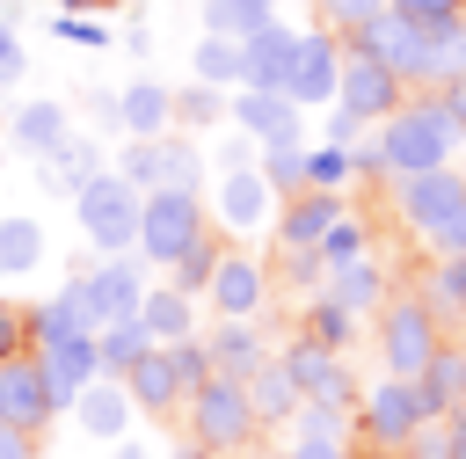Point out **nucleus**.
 Here are the masks:
<instances>
[{
    "label": "nucleus",
    "instance_id": "obj_1",
    "mask_svg": "<svg viewBox=\"0 0 466 459\" xmlns=\"http://www.w3.org/2000/svg\"><path fill=\"white\" fill-rule=\"evenodd\" d=\"M459 138H466V124L444 109V95L430 87V95H408L386 124H379V146L371 153H357V168H371V175H422V168H451V153H459Z\"/></svg>",
    "mask_w": 466,
    "mask_h": 459
},
{
    "label": "nucleus",
    "instance_id": "obj_2",
    "mask_svg": "<svg viewBox=\"0 0 466 459\" xmlns=\"http://www.w3.org/2000/svg\"><path fill=\"white\" fill-rule=\"evenodd\" d=\"M182 415H189V437H197L211 459L248 452V444L262 437V415H255V401H248V379H233V372H211V379L182 401Z\"/></svg>",
    "mask_w": 466,
    "mask_h": 459
},
{
    "label": "nucleus",
    "instance_id": "obj_3",
    "mask_svg": "<svg viewBox=\"0 0 466 459\" xmlns=\"http://www.w3.org/2000/svg\"><path fill=\"white\" fill-rule=\"evenodd\" d=\"M138 204H146V189H138L124 168H95V175L73 189L80 233H87L102 255H124V248H138Z\"/></svg>",
    "mask_w": 466,
    "mask_h": 459
},
{
    "label": "nucleus",
    "instance_id": "obj_4",
    "mask_svg": "<svg viewBox=\"0 0 466 459\" xmlns=\"http://www.w3.org/2000/svg\"><path fill=\"white\" fill-rule=\"evenodd\" d=\"M437 350H444V313L422 291H386V306H379V357H386V372L422 379Z\"/></svg>",
    "mask_w": 466,
    "mask_h": 459
},
{
    "label": "nucleus",
    "instance_id": "obj_5",
    "mask_svg": "<svg viewBox=\"0 0 466 459\" xmlns=\"http://www.w3.org/2000/svg\"><path fill=\"white\" fill-rule=\"evenodd\" d=\"M197 240H211V219H204V197L197 189H146L138 204V255L175 270Z\"/></svg>",
    "mask_w": 466,
    "mask_h": 459
},
{
    "label": "nucleus",
    "instance_id": "obj_6",
    "mask_svg": "<svg viewBox=\"0 0 466 459\" xmlns=\"http://www.w3.org/2000/svg\"><path fill=\"white\" fill-rule=\"evenodd\" d=\"M422 423H430L422 386L400 379V372H386V379H371V386L357 393V430H364V444H393V452H408V437H415Z\"/></svg>",
    "mask_w": 466,
    "mask_h": 459
},
{
    "label": "nucleus",
    "instance_id": "obj_7",
    "mask_svg": "<svg viewBox=\"0 0 466 459\" xmlns=\"http://www.w3.org/2000/svg\"><path fill=\"white\" fill-rule=\"evenodd\" d=\"M400 102H408V80H400L386 58H371L364 44H342V87H335V109H350L357 124H386Z\"/></svg>",
    "mask_w": 466,
    "mask_h": 459
},
{
    "label": "nucleus",
    "instance_id": "obj_8",
    "mask_svg": "<svg viewBox=\"0 0 466 459\" xmlns=\"http://www.w3.org/2000/svg\"><path fill=\"white\" fill-rule=\"evenodd\" d=\"M342 44H364V51H371V58H386L408 87H430V36H422V22H415V15L386 7V15H371L364 29H350Z\"/></svg>",
    "mask_w": 466,
    "mask_h": 459
},
{
    "label": "nucleus",
    "instance_id": "obj_9",
    "mask_svg": "<svg viewBox=\"0 0 466 459\" xmlns=\"http://www.w3.org/2000/svg\"><path fill=\"white\" fill-rule=\"evenodd\" d=\"M116 168H124L138 189H197V182H204L197 146H189V138H175V131H160V138H131Z\"/></svg>",
    "mask_w": 466,
    "mask_h": 459
},
{
    "label": "nucleus",
    "instance_id": "obj_10",
    "mask_svg": "<svg viewBox=\"0 0 466 459\" xmlns=\"http://www.w3.org/2000/svg\"><path fill=\"white\" fill-rule=\"evenodd\" d=\"M459 204H466V175H451V168L393 175V211H400V226H408V233H422V240H430Z\"/></svg>",
    "mask_w": 466,
    "mask_h": 459
},
{
    "label": "nucleus",
    "instance_id": "obj_11",
    "mask_svg": "<svg viewBox=\"0 0 466 459\" xmlns=\"http://www.w3.org/2000/svg\"><path fill=\"white\" fill-rule=\"evenodd\" d=\"M73 291H80V313H87V328L131 321V313L146 306V277H138V262H124V255H109V262H95L87 277H73Z\"/></svg>",
    "mask_w": 466,
    "mask_h": 459
},
{
    "label": "nucleus",
    "instance_id": "obj_12",
    "mask_svg": "<svg viewBox=\"0 0 466 459\" xmlns=\"http://www.w3.org/2000/svg\"><path fill=\"white\" fill-rule=\"evenodd\" d=\"M204 299H211V313H218V321H255V313H262V299H269V270H262L248 248H218Z\"/></svg>",
    "mask_w": 466,
    "mask_h": 459
},
{
    "label": "nucleus",
    "instance_id": "obj_13",
    "mask_svg": "<svg viewBox=\"0 0 466 459\" xmlns=\"http://www.w3.org/2000/svg\"><path fill=\"white\" fill-rule=\"evenodd\" d=\"M284 372L299 379V401H328V408H357V386H350V372H342V350H320L313 335H291L284 350Z\"/></svg>",
    "mask_w": 466,
    "mask_h": 459
},
{
    "label": "nucleus",
    "instance_id": "obj_14",
    "mask_svg": "<svg viewBox=\"0 0 466 459\" xmlns=\"http://www.w3.org/2000/svg\"><path fill=\"white\" fill-rule=\"evenodd\" d=\"M342 211H350L342 189H291L284 211H277V248L284 255H320V240H328V226Z\"/></svg>",
    "mask_w": 466,
    "mask_h": 459
},
{
    "label": "nucleus",
    "instance_id": "obj_15",
    "mask_svg": "<svg viewBox=\"0 0 466 459\" xmlns=\"http://www.w3.org/2000/svg\"><path fill=\"white\" fill-rule=\"evenodd\" d=\"M335 87H342V36L335 29H299V58H291V102L306 109V102H335Z\"/></svg>",
    "mask_w": 466,
    "mask_h": 459
},
{
    "label": "nucleus",
    "instance_id": "obj_16",
    "mask_svg": "<svg viewBox=\"0 0 466 459\" xmlns=\"http://www.w3.org/2000/svg\"><path fill=\"white\" fill-rule=\"evenodd\" d=\"M51 415H58V401H51V379H44L36 350H29V357H0V423L44 430Z\"/></svg>",
    "mask_w": 466,
    "mask_h": 459
},
{
    "label": "nucleus",
    "instance_id": "obj_17",
    "mask_svg": "<svg viewBox=\"0 0 466 459\" xmlns=\"http://www.w3.org/2000/svg\"><path fill=\"white\" fill-rule=\"evenodd\" d=\"M36 364H44V379H51V401H58V408H73V401H80V386H87V379H102V342H95V328H80V335L44 342V350H36Z\"/></svg>",
    "mask_w": 466,
    "mask_h": 459
},
{
    "label": "nucleus",
    "instance_id": "obj_18",
    "mask_svg": "<svg viewBox=\"0 0 466 459\" xmlns=\"http://www.w3.org/2000/svg\"><path fill=\"white\" fill-rule=\"evenodd\" d=\"M291 58H299V29H284V22H269V29H255L248 44H240V87H291Z\"/></svg>",
    "mask_w": 466,
    "mask_h": 459
},
{
    "label": "nucleus",
    "instance_id": "obj_19",
    "mask_svg": "<svg viewBox=\"0 0 466 459\" xmlns=\"http://www.w3.org/2000/svg\"><path fill=\"white\" fill-rule=\"evenodd\" d=\"M226 117H233L255 146H269V138H299V102L277 95V87H240V95L226 102Z\"/></svg>",
    "mask_w": 466,
    "mask_h": 459
},
{
    "label": "nucleus",
    "instance_id": "obj_20",
    "mask_svg": "<svg viewBox=\"0 0 466 459\" xmlns=\"http://www.w3.org/2000/svg\"><path fill=\"white\" fill-rule=\"evenodd\" d=\"M269 204H277V189H269V175L255 160L248 168H226V182H218V226L226 233H255L269 219Z\"/></svg>",
    "mask_w": 466,
    "mask_h": 459
},
{
    "label": "nucleus",
    "instance_id": "obj_21",
    "mask_svg": "<svg viewBox=\"0 0 466 459\" xmlns=\"http://www.w3.org/2000/svg\"><path fill=\"white\" fill-rule=\"evenodd\" d=\"M124 386H131V401H138V415H153V423H167L189 393H182V379H175V357H167V342H153L131 372H124Z\"/></svg>",
    "mask_w": 466,
    "mask_h": 459
},
{
    "label": "nucleus",
    "instance_id": "obj_22",
    "mask_svg": "<svg viewBox=\"0 0 466 459\" xmlns=\"http://www.w3.org/2000/svg\"><path fill=\"white\" fill-rule=\"evenodd\" d=\"M73 415H80V430H87V437H109V444H116V437L131 430L138 401H131V386H124V379H109V372H102V379H87V386H80Z\"/></svg>",
    "mask_w": 466,
    "mask_h": 459
},
{
    "label": "nucleus",
    "instance_id": "obj_23",
    "mask_svg": "<svg viewBox=\"0 0 466 459\" xmlns=\"http://www.w3.org/2000/svg\"><path fill=\"white\" fill-rule=\"evenodd\" d=\"M15 146L36 153V160H58V153L73 146V117H66L58 102H22V109H15Z\"/></svg>",
    "mask_w": 466,
    "mask_h": 459
},
{
    "label": "nucleus",
    "instance_id": "obj_24",
    "mask_svg": "<svg viewBox=\"0 0 466 459\" xmlns=\"http://www.w3.org/2000/svg\"><path fill=\"white\" fill-rule=\"evenodd\" d=\"M116 124H124L131 138H160V131L175 124V95H167L160 80H131V87L116 95Z\"/></svg>",
    "mask_w": 466,
    "mask_h": 459
},
{
    "label": "nucleus",
    "instance_id": "obj_25",
    "mask_svg": "<svg viewBox=\"0 0 466 459\" xmlns=\"http://www.w3.org/2000/svg\"><path fill=\"white\" fill-rule=\"evenodd\" d=\"M415 386H422V408L430 415H459L466 408V342H444Z\"/></svg>",
    "mask_w": 466,
    "mask_h": 459
},
{
    "label": "nucleus",
    "instance_id": "obj_26",
    "mask_svg": "<svg viewBox=\"0 0 466 459\" xmlns=\"http://www.w3.org/2000/svg\"><path fill=\"white\" fill-rule=\"evenodd\" d=\"M248 401H255L262 430H269V423H291V415H299V379L284 372V357H262V364L248 372Z\"/></svg>",
    "mask_w": 466,
    "mask_h": 459
},
{
    "label": "nucleus",
    "instance_id": "obj_27",
    "mask_svg": "<svg viewBox=\"0 0 466 459\" xmlns=\"http://www.w3.org/2000/svg\"><path fill=\"white\" fill-rule=\"evenodd\" d=\"M328 291H335L350 313H379L393 284H386V270H379L371 255H357V262H335V270H328Z\"/></svg>",
    "mask_w": 466,
    "mask_h": 459
},
{
    "label": "nucleus",
    "instance_id": "obj_28",
    "mask_svg": "<svg viewBox=\"0 0 466 459\" xmlns=\"http://www.w3.org/2000/svg\"><path fill=\"white\" fill-rule=\"evenodd\" d=\"M138 321L153 328V342H182V335H197V299L182 284H160V291H146Z\"/></svg>",
    "mask_w": 466,
    "mask_h": 459
},
{
    "label": "nucleus",
    "instance_id": "obj_29",
    "mask_svg": "<svg viewBox=\"0 0 466 459\" xmlns=\"http://www.w3.org/2000/svg\"><path fill=\"white\" fill-rule=\"evenodd\" d=\"M204 350H211V364L218 372H233V379H248L269 350H262V335H255V321H218L211 335H204Z\"/></svg>",
    "mask_w": 466,
    "mask_h": 459
},
{
    "label": "nucleus",
    "instance_id": "obj_30",
    "mask_svg": "<svg viewBox=\"0 0 466 459\" xmlns=\"http://www.w3.org/2000/svg\"><path fill=\"white\" fill-rule=\"evenodd\" d=\"M95 342H102V372H109V379H124V372H131V364L153 350V328L131 313V321H109V328H95Z\"/></svg>",
    "mask_w": 466,
    "mask_h": 459
},
{
    "label": "nucleus",
    "instance_id": "obj_31",
    "mask_svg": "<svg viewBox=\"0 0 466 459\" xmlns=\"http://www.w3.org/2000/svg\"><path fill=\"white\" fill-rule=\"evenodd\" d=\"M277 22V7L269 0H204V29L211 36H233V44H248L255 29H269Z\"/></svg>",
    "mask_w": 466,
    "mask_h": 459
},
{
    "label": "nucleus",
    "instance_id": "obj_32",
    "mask_svg": "<svg viewBox=\"0 0 466 459\" xmlns=\"http://www.w3.org/2000/svg\"><path fill=\"white\" fill-rule=\"evenodd\" d=\"M357 321H364V313H350V306H342L335 291H320V299H306V328H299V335H313L320 350H350Z\"/></svg>",
    "mask_w": 466,
    "mask_h": 459
},
{
    "label": "nucleus",
    "instance_id": "obj_33",
    "mask_svg": "<svg viewBox=\"0 0 466 459\" xmlns=\"http://www.w3.org/2000/svg\"><path fill=\"white\" fill-rule=\"evenodd\" d=\"M422 36H430V87H444L451 73H466V15L422 22Z\"/></svg>",
    "mask_w": 466,
    "mask_h": 459
},
{
    "label": "nucleus",
    "instance_id": "obj_34",
    "mask_svg": "<svg viewBox=\"0 0 466 459\" xmlns=\"http://www.w3.org/2000/svg\"><path fill=\"white\" fill-rule=\"evenodd\" d=\"M87 328V313H80V291L66 284L58 299H44L36 313H29V350H44V342H58V335H80Z\"/></svg>",
    "mask_w": 466,
    "mask_h": 459
},
{
    "label": "nucleus",
    "instance_id": "obj_35",
    "mask_svg": "<svg viewBox=\"0 0 466 459\" xmlns=\"http://www.w3.org/2000/svg\"><path fill=\"white\" fill-rule=\"evenodd\" d=\"M44 262V226L36 219H0V277H29Z\"/></svg>",
    "mask_w": 466,
    "mask_h": 459
},
{
    "label": "nucleus",
    "instance_id": "obj_36",
    "mask_svg": "<svg viewBox=\"0 0 466 459\" xmlns=\"http://www.w3.org/2000/svg\"><path fill=\"white\" fill-rule=\"evenodd\" d=\"M422 299H430L444 321H466V255H437V270H430Z\"/></svg>",
    "mask_w": 466,
    "mask_h": 459
},
{
    "label": "nucleus",
    "instance_id": "obj_37",
    "mask_svg": "<svg viewBox=\"0 0 466 459\" xmlns=\"http://www.w3.org/2000/svg\"><path fill=\"white\" fill-rule=\"evenodd\" d=\"M255 168L269 175V189H277V197H291V189H306V146H299V138H269Z\"/></svg>",
    "mask_w": 466,
    "mask_h": 459
},
{
    "label": "nucleus",
    "instance_id": "obj_38",
    "mask_svg": "<svg viewBox=\"0 0 466 459\" xmlns=\"http://www.w3.org/2000/svg\"><path fill=\"white\" fill-rule=\"evenodd\" d=\"M197 80H204V87H240V44L204 29V44H197Z\"/></svg>",
    "mask_w": 466,
    "mask_h": 459
},
{
    "label": "nucleus",
    "instance_id": "obj_39",
    "mask_svg": "<svg viewBox=\"0 0 466 459\" xmlns=\"http://www.w3.org/2000/svg\"><path fill=\"white\" fill-rule=\"evenodd\" d=\"M357 175V153L350 146H313L306 153V189H342Z\"/></svg>",
    "mask_w": 466,
    "mask_h": 459
},
{
    "label": "nucleus",
    "instance_id": "obj_40",
    "mask_svg": "<svg viewBox=\"0 0 466 459\" xmlns=\"http://www.w3.org/2000/svg\"><path fill=\"white\" fill-rule=\"evenodd\" d=\"M167 357H175V379H182V393H197L218 364H211V350L197 342V335H182V342H167Z\"/></svg>",
    "mask_w": 466,
    "mask_h": 459
},
{
    "label": "nucleus",
    "instance_id": "obj_41",
    "mask_svg": "<svg viewBox=\"0 0 466 459\" xmlns=\"http://www.w3.org/2000/svg\"><path fill=\"white\" fill-rule=\"evenodd\" d=\"M357 255H364V226L342 211V219L328 226V240H320V270H335V262H357Z\"/></svg>",
    "mask_w": 466,
    "mask_h": 459
},
{
    "label": "nucleus",
    "instance_id": "obj_42",
    "mask_svg": "<svg viewBox=\"0 0 466 459\" xmlns=\"http://www.w3.org/2000/svg\"><path fill=\"white\" fill-rule=\"evenodd\" d=\"M211 262H218V240H197V248H189V255H182V262L167 270V284H182V291L197 299V291L211 284Z\"/></svg>",
    "mask_w": 466,
    "mask_h": 459
},
{
    "label": "nucleus",
    "instance_id": "obj_43",
    "mask_svg": "<svg viewBox=\"0 0 466 459\" xmlns=\"http://www.w3.org/2000/svg\"><path fill=\"white\" fill-rule=\"evenodd\" d=\"M393 0H320V15H328V29L335 36H350V29H364L371 15H386Z\"/></svg>",
    "mask_w": 466,
    "mask_h": 459
},
{
    "label": "nucleus",
    "instance_id": "obj_44",
    "mask_svg": "<svg viewBox=\"0 0 466 459\" xmlns=\"http://www.w3.org/2000/svg\"><path fill=\"white\" fill-rule=\"evenodd\" d=\"M408 459H451V415H430V423L408 437Z\"/></svg>",
    "mask_w": 466,
    "mask_h": 459
},
{
    "label": "nucleus",
    "instance_id": "obj_45",
    "mask_svg": "<svg viewBox=\"0 0 466 459\" xmlns=\"http://www.w3.org/2000/svg\"><path fill=\"white\" fill-rule=\"evenodd\" d=\"M430 255H466V204H459V211L430 233Z\"/></svg>",
    "mask_w": 466,
    "mask_h": 459
},
{
    "label": "nucleus",
    "instance_id": "obj_46",
    "mask_svg": "<svg viewBox=\"0 0 466 459\" xmlns=\"http://www.w3.org/2000/svg\"><path fill=\"white\" fill-rule=\"evenodd\" d=\"M0 459H36V430H22V423H0Z\"/></svg>",
    "mask_w": 466,
    "mask_h": 459
},
{
    "label": "nucleus",
    "instance_id": "obj_47",
    "mask_svg": "<svg viewBox=\"0 0 466 459\" xmlns=\"http://www.w3.org/2000/svg\"><path fill=\"white\" fill-rule=\"evenodd\" d=\"M400 15H415V22H444V15H466V0H393Z\"/></svg>",
    "mask_w": 466,
    "mask_h": 459
},
{
    "label": "nucleus",
    "instance_id": "obj_48",
    "mask_svg": "<svg viewBox=\"0 0 466 459\" xmlns=\"http://www.w3.org/2000/svg\"><path fill=\"white\" fill-rule=\"evenodd\" d=\"M175 109H182V117H197V124H211V117H218V109H226V102H218V95H211V87H204V80H197V95H182V102H175Z\"/></svg>",
    "mask_w": 466,
    "mask_h": 459
},
{
    "label": "nucleus",
    "instance_id": "obj_49",
    "mask_svg": "<svg viewBox=\"0 0 466 459\" xmlns=\"http://www.w3.org/2000/svg\"><path fill=\"white\" fill-rule=\"evenodd\" d=\"M15 73H22V36L0 22V80H15Z\"/></svg>",
    "mask_w": 466,
    "mask_h": 459
},
{
    "label": "nucleus",
    "instance_id": "obj_50",
    "mask_svg": "<svg viewBox=\"0 0 466 459\" xmlns=\"http://www.w3.org/2000/svg\"><path fill=\"white\" fill-rule=\"evenodd\" d=\"M58 36H66V44H102V29H95V22H80V15H66V22H58Z\"/></svg>",
    "mask_w": 466,
    "mask_h": 459
},
{
    "label": "nucleus",
    "instance_id": "obj_51",
    "mask_svg": "<svg viewBox=\"0 0 466 459\" xmlns=\"http://www.w3.org/2000/svg\"><path fill=\"white\" fill-rule=\"evenodd\" d=\"M437 95H444V109H451V117H459V124H466V73H451V80H444V87H437Z\"/></svg>",
    "mask_w": 466,
    "mask_h": 459
},
{
    "label": "nucleus",
    "instance_id": "obj_52",
    "mask_svg": "<svg viewBox=\"0 0 466 459\" xmlns=\"http://www.w3.org/2000/svg\"><path fill=\"white\" fill-rule=\"evenodd\" d=\"M451 459H466V408L451 415Z\"/></svg>",
    "mask_w": 466,
    "mask_h": 459
},
{
    "label": "nucleus",
    "instance_id": "obj_53",
    "mask_svg": "<svg viewBox=\"0 0 466 459\" xmlns=\"http://www.w3.org/2000/svg\"><path fill=\"white\" fill-rule=\"evenodd\" d=\"M175 459H211V452H204L197 437H182V444H175Z\"/></svg>",
    "mask_w": 466,
    "mask_h": 459
},
{
    "label": "nucleus",
    "instance_id": "obj_54",
    "mask_svg": "<svg viewBox=\"0 0 466 459\" xmlns=\"http://www.w3.org/2000/svg\"><path fill=\"white\" fill-rule=\"evenodd\" d=\"M357 459H408V452H393V444H364Z\"/></svg>",
    "mask_w": 466,
    "mask_h": 459
},
{
    "label": "nucleus",
    "instance_id": "obj_55",
    "mask_svg": "<svg viewBox=\"0 0 466 459\" xmlns=\"http://www.w3.org/2000/svg\"><path fill=\"white\" fill-rule=\"evenodd\" d=\"M116 459H146V452H138V444H116Z\"/></svg>",
    "mask_w": 466,
    "mask_h": 459
},
{
    "label": "nucleus",
    "instance_id": "obj_56",
    "mask_svg": "<svg viewBox=\"0 0 466 459\" xmlns=\"http://www.w3.org/2000/svg\"><path fill=\"white\" fill-rule=\"evenodd\" d=\"M255 459H284V452H255Z\"/></svg>",
    "mask_w": 466,
    "mask_h": 459
}]
</instances>
